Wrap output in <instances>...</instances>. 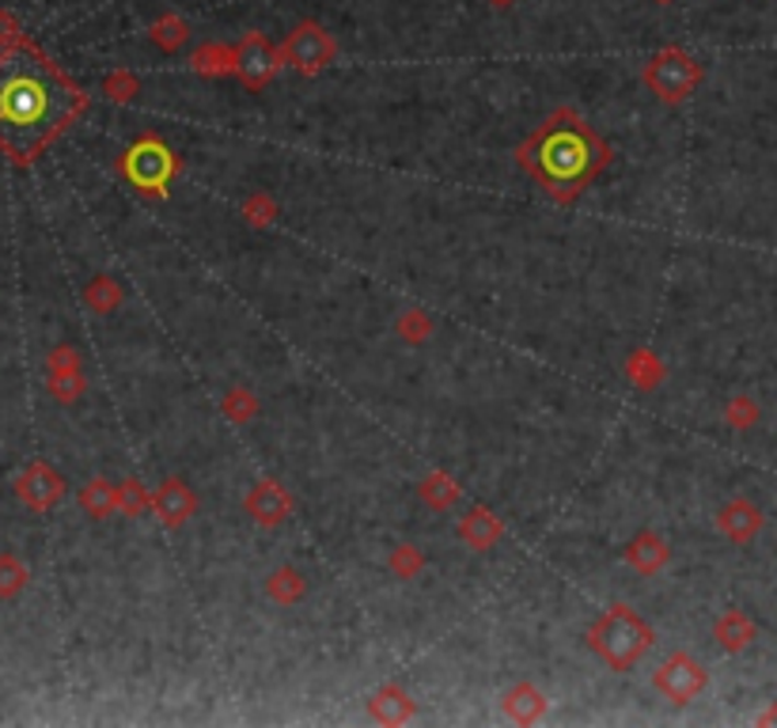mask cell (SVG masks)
Segmentation results:
<instances>
[{
  "mask_svg": "<svg viewBox=\"0 0 777 728\" xmlns=\"http://www.w3.org/2000/svg\"><path fill=\"white\" fill-rule=\"evenodd\" d=\"M626 558H630V566L641 569V573H656V569L667 561V543L656 539L652 532H644L630 543V554H626Z\"/></svg>",
  "mask_w": 777,
  "mask_h": 728,
  "instance_id": "12",
  "label": "cell"
},
{
  "mask_svg": "<svg viewBox=\"0 0 777 728\" xmlns=\"http://www.w3.org/2000/svg\"><path fill=\"white\" fill-rule=\"evenodd\" d=\"M186 35H190V27H186L183 20H179V15H163V20L152 27V38L163 49H179V46L186 43Z\"/></svg>",
  "mask_w": 777,
  "mask_h": 728,
  "instance_id": "16",
  "label": "cell"
},
{
  "mask_svg": "<svg viewBox=\"0 0 777 728\" xmlns=\"http://www.w3.org/2000/svg\"><path fill=\"white\" fill-rule=\"evenodd\" d=\"M281 46L270 43L262 31H251V35H243V43L236 46V77L243 80L247 88H266L270 80L277 77V69H281Z\"/></svg>",
  "mask_w": 777,
  "mask_h": 728,
  "instance_id": "8",
  "label": "cell"
},
{
  "mask_svg": "<svg viewBox=\"0 0 777 728\" xmlns=\"http://www.w3.org/2000/svg\"><path fill=\"white\" fill-rule=\"evenodd\" d=\"M519 168L527 171L553 202L569 205L592 186L595 175L610 163V148L573 106H561L535 134L516 148Z\"/></svg>",
  "mask_w": 777,
  "mask_h": 728,
  "instance_id": "2",
  "label": "cell"
},
{
  "mask_svg": "<svg viewBox=\"0 0 777 728\" xmlns=\"http://www.w3.org/2000/svg\"><path fill=\"white\" fill-rule=\"evenodd\" d=\"M777 721V709H770V714H763V725H774Z\"/></svg>",
  "mask_w": 777,
  "mask_h": 728,
  "instance_id": "18",
  "label": "cell"
},
{
  "mask_svg": "<svg viewBox=\"0 0 777 728\" xmlns=\"http://www.w3.org/2000/svg\"><path fill=\"white\" fill-rule=\"evenodd\" d=\"M175 152L163 145L160 137H140L126 156H122V175H126L140 194L163 197L168 194V182L175 179Z\"/></svg>",
  "mask_w": 777,
  "mask_h": 728,
  "instance_id": "5",
  "label": "cell"
},
{
  "mask_svg": "<svg viewBox=\"0 0 777 728\" xmlns=\"http://www.w3.org/2000/svg\"><path fill=\"white\" fill-rule=\"evenodd\" d=\"M706 683H709L706 668H701L694 657H686V652L667 657L664 664H660V672L652 675V686H656V691L664 694L672 706H686V702H694L701 691H706Z\"/></svg>",
  "mask_w": 777,
  "mask_h": 728,
  "instance_id": "7",
  "label": "cell"
},
{
  "mask_svg": "<svg viewBox=\"0 0 777 728\" xmlns=\"http://www.w3.org/2000/svg\"><path fill=\"white\" fill-rule=\"evenodd\" d=\"M372 714L387 725H399V721H407V717H413V702L399 691V686H384V691L372 698Z\"/></svg>",
  "mask_w": 777,
  "mask_h": 728,
  "instance_id": "13",
  "label": "cell"
},
{
  "mask_svg": "<svg viewBox=\"0 0 777 728\" xmlns=\"http://www.w3.org/2000/svg\"><path fill=\"white\" fill-rule=\"evenodd\" d=\"M493 8H509V4H516V0H490Z\"/></svg>",
  "mask_w": 777,
  "mask_h": 728,
  "instance_id": "19",
  "label": "cell"
},
{
  "mask_svg": "<svg viewBox=\"0 0 777 728\" xmlns=\"http://www.w3.org/2000/svg\"><path fill=\"white\" fill-rule=\"evenodd\" d=\"M504 714H509L512 721H539V717L547 714V698H542L535 686L519 683L504 694Z\"/></svg>",
  "mask_w": 777,
  "mask_h": 728,
  "instance_id": "10",
  "label": "cell"
},
{
  "mask_svg": "<svg viewBox=\"0 0 777 728\" xmlns=\"http://www.w3.org/2000/svg\"><path fill=\"white\" fill-rule=\"evenodd\" d=\"M656 4H672V0H656Z\"/></svg>",
  "mask_w": 777,
  "mask_h": 728,
  "instance_id": "20",
  "label": "cell"
},
{
  "mask_svg": "<svg viewBox=\"0 0 777 728\" xmlns=\"http://www.w3.org/2000/svg\"><path fill=\"white\" fill-rule=\"evenodd\" d=\"M717 641L724 645L729 652H740L755 641V623H751L743 611H724L721 623H717Z\"/></svg>",
  "mask_w": 777,
  "mask_h": 728,
  "instance_id": "11",
  "label": "cell"
},
{
  "mask_svg": "<svg viewBox=\"0 0 777 728\" xmlns=\"http://www.w3.org/2000/svg\"><path fill=\"white\" fill-rule=\"evenodd\" d=\"M194 69L197 72H231L236 69V49H225V46H205L202 54L194 57Z\"/></svg>",
  "mask_w": 777,
  "mask_h": 728,
  "instance_id": "15",
  "label": "cell"
},
{
  "mask_svg": "<svg viewBox=\"0 0 777 728\" xmlns=\"http://www.w3.org/2000/svg\"><path fill=\"white\" fill-rule=\"evenodd\" d=\"M254 498H262V501H266V509H259V512H254V516H259L262 524H277V520L285 516L288 501L281 498V490H277V486H259V490H254Z\"/></svg>",
  "mask_w": 777,
  "mask_h": 728,
  "instance_id": "17",
  "label": "cell"
},
{
  "mask_svg": "<svg viewBox=\"0 0 777 728\" xmlns=\"http://www.w3.org/2000/svg\"><path fill=\"white\" fill-rule=\"evenodd\" d=\"M701 77H706V69L698 65V57H690L679 46L660 49V54H652L649 65H644V84H649V91L660 103H672V106L683 103L686 95H694Z\"/></svg>",
  "mask_w": 777,
  "mask_h": 728,
  "instance_id": "4",
  "label": "cell"
},
{
  "mask_svg": "<svg viewBox=\"0 0 777 728\" xmlns=\"http://www.w3.org/2000/svg\"><path fill=\"white\" fill-rule=\"evenodd\" d=\"M156 504H160V512H163V524H183L190 512H194V498H190V490L183 482H163Z\"/></svg>",
  "mask_w": 777,
  "mask_h": 728,
  "instance_id": "14",
  "label": "cell"
},
{
  "mask_svg": "<svg viewBox=\"0 0 777 728\" xmlns=\"http://www.w3.org/2000/svg\"><path fill=\"white\" fill-rule=\"evenodd\" d=\"M84 111V91L46 54L15 46L0 54V148L12 160H35Z\"/></svg>",
  "mask_w": 777,
  "mask_h": 728,
  "instance_id": "1",
  "label": "cell"
},
{
  "mask_svg": "<svg viewBox=\"0 0 777 728\" xmlns=\"http://www.w3.org/2000/svg\"><path fill=\"white\" fill-rule=\"evenodd\" d=\"M717 524H721V532L729 535V539L747 543V539H755L758 527H763V512L747 501H732L729 509H721V520H717Z\"/></svg>",
  "mask_w": 777,
  "mask_h": 728,
  "instance_id": "9",
  "label": "cell"
},
{
  "mask_svg": "<svg viewBox=\"0 0 777 728\" xmlns=\"http://www.w3.org/2000/svg\"><path fill=\"white\" fill-rule=\"evenodd\" d=\"M334 57H338L334 35L327 27H319L316 20H300L285 35V43H281V61L300 72V77H319Z\"/></svg>",
  "mask_w": 777,
  "mask_h": 728,
  "instance_id": "6",
  "label": "cell"
},
{
  "mask_svg": "<svg viewBox=\"0 0 777 728\" xmlns=\"http://www.w3.org/2000/svg\"><path fill=\"white\" fill-rule=\"evenodd\" d=\"M589 645L607 668H615V672H630L644 652L652 649V626L644 623L633 607L618 603V607H610L607 615L589 630Z\"/></svg>",
  "mask_w": 777,
  "mask_h": 728,
  "instance_id": "3",
  "label": "cell"
}]
</instances>
